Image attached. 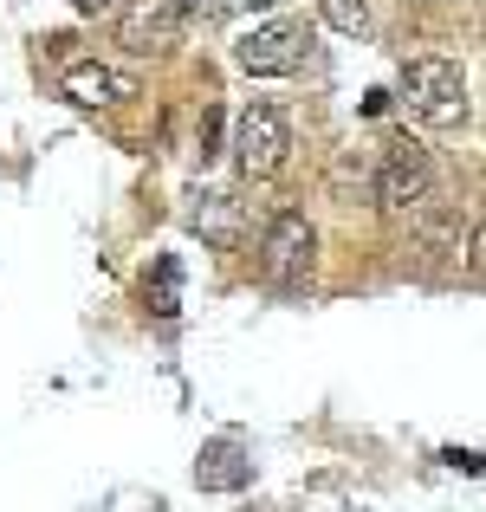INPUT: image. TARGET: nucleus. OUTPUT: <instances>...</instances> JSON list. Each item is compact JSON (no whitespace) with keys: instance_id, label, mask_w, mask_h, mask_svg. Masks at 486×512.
Returning a JSON list of instances; mask_svg holds the SVG:
<instances>
[{"instance_id":"nucleus-1","label":"nucleus","mask_w":486,"mask_h":512,"mask_svg":"<svg viewBox=\"0 0 486 512\" xmlns=\"http://www.w3.org/2000/svg\"><path fill=\"white\" fill-rule=\"evenodd\" d=\"M402 111L422 117V124H435V130L467 124V72L454 59H441V52L409 59L402 65Z\"/></svg>"},{"instance_id":"nucleus-2","label":"nucleus","mask_w":486,"mask_h":512,"mask_svg":"<svg viewBox=\"0 0 486 512\" xmlns=\"http://www.w3.org/2000/svg\"><path fill=\"white\" fill-rule=\"evenodd\" d=\"M312 266H318V234L299 208H279L273 227L260 240V273L273 292H305L312 286Z\"/></svg>"},{"instance_id":"nucleus-3","label":"nucleus","mask_w":486,"mask_h":512,"mask_svg":"<svg viewBox=\"0 0 486 512\" xmlns=\"http://www.w3.org/2000/svg\"><path fill=\"white\" fill-rule=\"evenodd\" d=\"M428 195H435V163H428V150L415 137H389L383 150H376V201H383L389 214H409V208H422Z\"/></svg>"},{"instance_id":"nucleus-4","label":"nucleus","mask_w":486,"mask_h":512,"mask_svg":"<svg viewBox=\"0 0 486 512\" xmlns=\"http://www.w3.org/2000/svg\"><path fill=\"white\" fill-rule=\"evenodd\" d=\"M292 156V117L279 104H247L234 124V163L240 175H279Z\"/></svg>"},{"instance_id":"nucleus-5","label":"nucleus","mask_w":486,"mask_h":512,"mask_svg":"<svg viewBox=\"0 0 486 512\" xmlns=\"http://www.w3.org/2000/svg\"><path fill=\"white\" fill-rule=\"evenodd\" d=\"M305 46H312L305 20H266L234 46V59H240V72H253V78H292L305 65Z\"/></svg>"},{"instance_id":"nucleus-6","label":"nucleus","mask_w":486,"mask_h":512,"mask_svg":"<svg viewBox=\"0 0 486 512\" xmlns=\"http://www.w3.org/2000/svg\"><path fill=\"white\" fill-rule=\"evenodd\" d=\"M175 33H182V13H175V0H137V7H124V20H117V46L137 52V59L169 52Z\"/></svg>"},{"instance_id":"nucleus-7","label":"nucleus","mask_w":486,"mask_h":512,"mask_svg":"<svg viewBox=\"0 0 486 512\" xmlns=\"http://www.w3.org/2000/svg\"><path fill=\"white\" fill-rule=\"evenodd\" d=\"M247 480H253V454L240 448L234 435L208 441V448L195 454V487H201V493H240Z\"/></svg>"},{"instance_id":"nucleus-8","label":"nucleus","mask_w":486,"mask_h":512,"mask_svg":"<svg viewBox=\"0 0 486 512\" xmlns=\"http://www.w3.org/2000/svg\"><path fill=\"white\" fill-rule=\"evenodd\" d=\"M65 98L72 104H124V98H137V78L130 72H111V65H72L65 72Z\"/></svg>"},{"instance_id":"nucleus-9","label":"nucleus","mask_w":486,"mask_h":512,"mask_svg":"<svg viewBox=\"0 0 486 512\" xmlns=\"http://www.w3.org/2000/svg\"><path fill=\"white\" fill-rule=\"evenodd\" d=\"M188 227H195L208 247H234L240 240V201L221 195V188H201V195L188 201Z\"/></svg>"},{"instance_id":"nucleus-10","label":"nucleus","mask_w":486,"mask_h":512,"mask_svg":"<svg viewBox=\"0 0 486 512\" xmlns=\"http://www.w3.org/2000/svg\"><path fill=\"white\" fill-rule=\"evenodd\" d=\"M318 13H324V26L331 33H344V39H363L370 33V0H318Z\"/></svg>"},{"instance_id":"nucleus-11","label":"nucleus","mask_w":486,"mask_h":512,"mask_svg":"<svg viewBox=\"0 0 486 512\" xmlns=\"http://www.w3.org/2000/svg\"><path fill=\"white\" fill-rule=\"evenodd\" d=\"M175 286H182V266L162 253V260H156V292H150V305H156L162 318H175V305H182V299H175Z\"/></svg>"},{"instance_id":"nucleus-12","label":"nucleus","mask_w":486,"mask_h":512,"mask_svg":"<svg viewBox=\"0 0 486 512\" xmlns=\"http://www.w3.org/2000/svg\"><path fill=\"white\" fill-rule=\"evenodd\" d=\"M175 13H195V20H221L227 0H175Z\"/></svg>"},{"instance_id":"nucleus-13","label":"nucleus","mask_w":486,"mask_h":512,"mask_svg":"<svg viewBox=\"0 0 486 512\" xmlns=\"http://www.w3.org/2000/svg\"><path fill=\"white\" fill-rule=\"evenodd\" d=\"M273 0H227V13H266Z\"/></svg>"},{"instance_id":"nucleus-14","label":"nucleus","mask_w":486,"mask_h":512,"mask_svg":"<svg viewBox=\"0 0 486 512\" xmlns=\"http://www.w3.org/2000/svg\"><path fill=\"white\" fill-rule=\"evenodd\" d=\"M72 7H78V13H111L117 0H72Z\"/></svg>"}]
</instances>
